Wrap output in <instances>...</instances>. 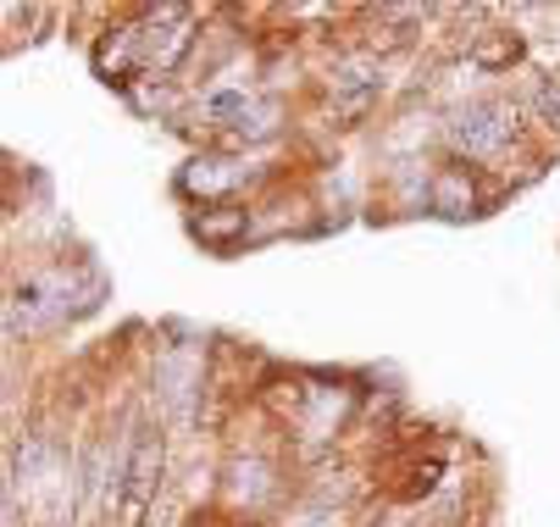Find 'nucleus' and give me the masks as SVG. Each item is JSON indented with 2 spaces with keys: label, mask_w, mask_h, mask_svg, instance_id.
<instances>
[{
  "label": "nucleus",
  "mask_w": 560,
  "mask_h": 527,
  "mask_svg": "<svg viewBox=\"0 0 560 527\" xmlns=\"http://www.w3.org/2000/svg\"><path fill=\"white\" fill-rule=\"evenodd\" d=\"M511 133H516V112L505 101H477V106L455 112V122H450V144L466 150L471 162H494L511 144Z\"/></svg>",
  "instance_id": "f257e3e1"
},
{
  "label": "nucleus",
  "mask_w": 560,
  "mask_h": 527,
  "mask_svg": "<svg viewBox=\"0 0 560 527\" xmlns=\"http://www.w3.org/2000/svg\"><path fill=\"white\" fill-rule=\"evenodd\" d=\"M155 472H162V444L155 438H139V449H133V467H122V494H128V516H139L144 511V500H150V489H155Z\"/></svg>",
  "instance_id": "f03ea898"
},
{
  "label": "nucleus",
  "mask_w": 560,
  "mask_h": 527,
  "mask_svg": "<svg viewBox=\"0 0 560 527\" xmlns=\"http://www.w3.org/2000/svg\"><path fill=\"white\" fill-rule=\"evenodd\" d=\"M433 211L439 216H477V189L460 167H444L433 178Z\"/></svg>",
  "instance_id": "7ed1b4c3"
}]
</instances>
